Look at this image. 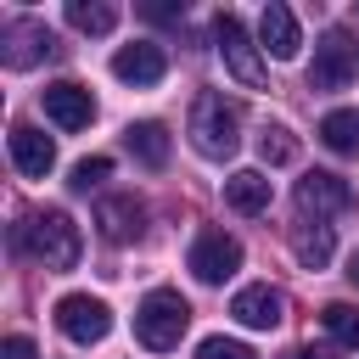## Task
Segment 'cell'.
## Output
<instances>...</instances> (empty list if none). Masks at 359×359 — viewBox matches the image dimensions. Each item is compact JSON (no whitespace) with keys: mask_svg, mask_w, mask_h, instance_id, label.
I'll list each match as a JSON object with an SVG mask.
<instances>
[{"mask_svg":"<svg viewBox=\"0 0 359 359\" xmlns=\"http://www.w3.org/2000/svg\"><path fill=\"white\" fill-rule=\"evenodd\" d=\"M67 22L79 34H112L118 28V6H101V0H67Z\"/></svg>","mask_w":359,"mask_h":359,"instance_id":"obj_20","label":"cell"},{"mask_svg":"<svg viewBox=\"0 0 359 359\" xmlns=\"http://www.w3.org/2000/svg\"><path fill=\"white\" fill-rule=\"evenodd\" d=\"M224 208H236V213H264V208H269V180H264L258 168L230 174V180H224Z\"/></svg>","mask_w":359,"mask_h":359,"instance_id":"obj_16","label":"cell"},{"mask_svg":"<svg viewBox=\"0 0 359 359\" xmlns=\"http://www.w3.org/2000/svg\"><path fill=\"white\" fill-rule=\"evenodd\" d=\"M0 359H39V353H34L28 337H6V342H0Z\"/></svg>","mask_w":359,"mask_h":359,"instance_id":"obj_25","label":"cell"},{"mask_svg":"<svg viewBox=\"0 0 359 359\" xmlns=\"http://www.w3.org/2000/svg\"><path fill=\"white\" fill-rule=\"evenodd\" d=\"M191 146L202 157H230L241 146V107L224 101V95H196L191 101Z\"/></svg>","mask_w":359,"mask_h":359,"instance_id":"obj_2","label":"cell"},{"mask_svg":"<svg viewBox=\"0 0 359 359\" xmlns=\"http://www.w3.org/2000/svg\"><path fill=\"white\" fill-rule=\"evenodd\" d=\"M320 140L331 146V151H359V112H348V107H337V112H325L320 118Z\"/></svg>","mask_w":359,"mask_h":359,"instance_id":"obj_19","label":"cell"},{"mask_svg":"<svg viewBox=\"0 0 359 359\" xmlns=\"http://www.w3.org/2000/svg\"><path fill=\"white\" fill-rule=\"evenodd\" d=\"M213 34H219V56H224V67H230L247 90H264V62H258V45H252L247 22H241L236 11H219Z\"/></svg>","mask_w":359,"mask_h":359,"instance_id":"obj_4","label":"cell"},{"mask_svg":"<svg viewBox=\"0 0 359 359\" xmlns=\"http://www.w3.org/2000/svg\"><path fill=\"white\" fill-rule=\"evenodd\" d=\"M11 163H17V174L45 180V174H50V163H56V146H50L34 123H11Z\"/></svg>","mask_w":359,"mask_h":359,"instance_id":"obj_15","label":"cell"},{"mask_svg":"<svg viewBox=\"0 0 359 359\" xmlns=\"http://www.w3.org/2000/svg\"><path fill=\"white\" fill-rule=\"evenodd\" d=\"M353 73H359V45H353L342 28H331V34L314 45L309 90H348V84H353Z\"/></svg>","mask_w":359,"mask_h":359,"instance_id":"obj_5","label":"cell"},{"mask_svg":"<svg viewBox=\"0 0 359 359\" xmlns=\"http://www.w3.org/2000/svg\"><path fill=\"white\" fill-rule=\"evenodd\" d=\"M17 241H22L45 269H73V264H79V247H84V241H79V224H73L62 208L34 213V219L22 224V236H17Z\"/></svg>","mask_w":359,"mask_h":359,"instance_id":"obj_3","label":"cell"},{"mask_svg":"<svg viewBox=\"0 0 359 359\" xmlns=\"http://www.w3.org/2000/svg\"><path fill=\"white\" fill-rule=\"evenodd\" d=\"M292 359H337V353H331V348H297Z\"/></svg>","mask_w":359,"mask_h":359,"instance_id":"obj_26","label":"cell"},{"mask_svg":"<svg viewBox=\"0 0 359 359\" xmlns=\"http://www.w3.org/2000/svg\"><path fill=\"white\" fill-rule=\"evenodd\" d=\"M353 208V185L342 180V174H325V168H314V174H303L297 180V213L309 219H325V213H348Z\"/></svg>","mask_w":359,"mask_h":359,"instance_id":"obj_8","label":"cell"},{"mask_svg":"<svg viewBox=\"0 0 359 359\" xmlns=\"http://www.w3.org/2000/svg\"><path fill=\"white\" fill-rule=\"evenodd\" d=\"M196 359H258L247 342H230V337H208L202 348H196Z\"/></svg>","mask_w":359,"mask_h":359,"instance_id":"obj_24","label":"cell"},{"mask_svg":"<svg viewBox=\"0 0 359 359\" xmlns=\"http://www.w3.org/2000/svg\"><path fill=\"white\" fill-rule=\"evenodd\" d=\"M112 73H118L123 84L146 90V84H157V79L168 73V56H163V45H151V39H135V45H123V50L112 56Z\"/></svg>","mask_w":359,"mask_h":359,"instance_id":"obj_11","label":"cell"},{"mask_svg":"<svg viewBox=\"0 0 359 359\" xmlns=\"http://www.w3.org/2000/svg\"><path fill=\"white\" fill-rule=\"evenodd\" d=\"M0 56H6V67H34L39 56H56V39H50L45 22H11Z\"/></svg>","mask_w":359,"mask_h":359,"instance_id":"obj_14","label":"cell"},{"mask_svg":"<svg viewBox=\"0 0 359 359\" xmlns=\"http://www.w3.org/2000/svg\"><path fill=\"white\" fill-rule=\"evenodd\" d=\"M185 325H191V303H185L174 286H157V292H146V297H140V309H135V337H140L151 353H168V348H180Z\"/></svg>","mask_w":359,"mask_h":359,"instance_id":"obj_1","label":"cell"},{"mask_svg":"<svg viewBox=\"0 0 359 359\" xmlns=\"http://www.w3.org/2000/svg\"><path fill=\"white\" fill-rule=\"evenodd\" d=\"M230 314H236L247 331H275L280 314H286V297H280L275 286H241L236 303H230Z\"/></svg>","mask_w":359,"mask_h":359,"instance_id":"obj_13","label":"cell"},{"mask_svg":"<svg viewBox=\"0 0 359 359\" xmlns=\"http://www.w3.org/2000/svg\"><path fill=\"white\" fill-rule=\"evenodd\" d=\"M258 157H264L269 168L297 163V135H292L286 123H264V129H258Z\"/></svg>","mask_w":359,"mask_h":359,"instance_id":"obj_21","label":"cell"},{"mask_svg":"<svg viewBox=\"0 0 359 359\" xmlns=\"http://www.w3.org/2000/svg\"><path fill=\"white\" fill-rule=\"evenodd\" d=\"M123 140H129V151H135L146 168H163V163H168V129H163V123H151V118H146V123H129Z\"/></svg>","mask_w":359,"mask_h":359,"instance_id":"obj_18","label":"cell"},{"mask_svg":"<svg viewBox=\"0 0 359 359\" xmlns=\"http://www.w3.org/2000/svg\"><path fill=\"white\" fill-rule=\"evenodd\" d=\"M292 252H297V264H303V269H320V264H331V252H337V241H331V224H320V219L309 224V219H303V224L292 230Z\"/></svg>","mask_w":359,"mask_h":359,"instance_id":"obj_17","label":"cell"},{"mask_svg":"<svg viewBox=\"0 0 359 359\" xmlns=\"http://www.w3.org/2000/svg\"><path fill=\"white\" fill-rule=\"evenodd\" d=\"M258 39H264V50H269L275 62H292V56L303 50V34H297V17H292V6L269 0V6H264V17H258Z\"/></svg>","mask_w":359,"mask_h":359,"instance_id":"obj_12","label":"cell"},{"mask_svg":"<svg viewBox=\"0 0 359 359\" xmlns=\"http://www.w3.org/2000/svg\"><path fill=\"white\" fill-rule=\"evenodd\" d=\"M95 224H101V241L129 247V241L146 236V208H140L135 196H101V202H95Z\"/></svg>","mask_w":359,"mask_h":359,"instance_id":"obj_10","label":"cell"},{"mask_svg":"<svg viewBox=\"0 0 359 359\" xmlns=\"http://www.w3.org/2000/svg\"><path fill=\"white\" fill-rule=\"evenodd\" d=\"M236 269H241V241H236V236L202 230V236L191 241V275H196V280L219 286V280H230Z\"/></svg>","mask_w":359,"mask_h":359,"instance_id":"obj_7","label":"cell"},{"mask_svg":"<svg viewBox=\"0 0 359 359\" xmlns=\"http://www.w3.org/2000/svg\"><path fill=\"white\" fill-rule=\"evenodd\" d=\"M320 325H325L342 348H359V309H353V303H325V309H320Z\"/></svg>","mask_w":359,"mask_h":359,"instance_id":"obj_22","label":"cell"},{"mask_svg":"<svg viewBox=\"0 0 359 359\" xmlns=\"http://www.w3.org/2000/svg\"><path fill=\"white\" fill-rule=\"evenodd\" d=\"M107 174H112V157H84V163H73V180H67V185H73V191H90V185H101Z\"/></svg>","mask_w":359,"mask_h":359,"instance_id":"obj_23","label":"cell"},{"mask_svg":"<svg viewBox=\"0 0 359 359\" xmlns=\"http://www.w3.org/2000/svg\"><path fill=\"white\" fill-rule=\"evenodd\" d=\"M45 118L56 123V129H90V118H95V95L84 90V84H73V79H62V84H45Z\"/></svg>","mask_w":359,"mask_h":359,"instance_id":"obj_9","label":"cell"},{"mask_svg":"<svg viewBox=\"0 0 359 359\" xmlns=\"http://www.w3.org/2000/svg\"><path fill=\"white\" fill-rule=\"evenodd\" d=\"M348 280H353V286H359V252H353V258H348Z\"/></svg>","mask_w":359,"mask_h":359,"instance_id":"obj_27","label":"cell"},{"mask_svg":"<svg viewBox=\"0 0 359 359\" xmlns=\"http://www.w3.org/2000/svg\"><path fill=\"white\" fill-rule=\"evenodd\" d=\"M56 325H62L67 342L90 348V342H101V337L112 331V309H107L101 297H90V292H67V297L56 303Z\"/></svg>","mask_w":359,"mask_h":359,"instance_id":"obj_6","label":"cell"}]
</instances>
